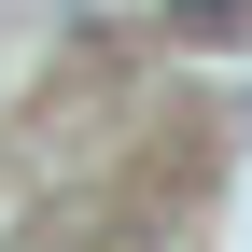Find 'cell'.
<instances>
[{"instance_id": "cell-1", "label": "cell", "mask_w": 252, "mask_h": 252, "mask_svg": "<svg viewBox=\"0 0 252 252\" xmlns=\"http://www.w3.org/2000/svg\"><path fill=\"white\" fill-rule=\"evenodd\" d=\"M154 14H168V28H196V42H238V28H252V0H154Z\"/></svg>"}]
</instances>
